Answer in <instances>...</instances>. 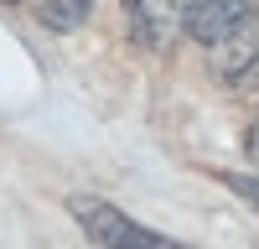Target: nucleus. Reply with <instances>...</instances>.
I'll return each mask as SVG.
<instances>
[{
    "label": "nucleus",
    "instance_id": "obj_1",
    "mask_svg": "<svg viewBox=\"0 0 259 249\" xmlns=\"http://www.w3.org/2000/svg\"><path fill=\"white\" fill-rule=\"evenodd\" d=\"M68 213L78 218L83 234H89L94 244H104V249H192L182 239H166V234H156V228L135 223L130 213H119V208L104 202V197H68Z\"/></svg>",
    "mask_w": 259,
    "mask_h": 249
},
{
    "label": "nucleus",
    "instance_id": "obj_2",
    "mask_svg": "<svg viewBox=\"0 0 259 249\" xmlns=\"http://www.w3.org/2000/svg\"><path fill=\"white\" fill-rule=\"evenodd\" d=\"M130 36L150 52H166L187 31V0H124Z\"/></svg>",
    "mask_w": 259,
    "mask_h": 249
},
{
    "label": "nucleus",
    "instance_id": "obj_3",
    "mask_svg": "<svg viewBox=\"0 0 259 249\" xmlns=\"http://www.w3.org/2000/svg\"><path fill=\"white\" fill-rule=\"evenodd\" d=\"M207 62H212V73H218L223 83H239L244 73L259 68V0H254V11L218 42V47H207Z\"/></svg>",
    "mask_w": 259,
    "mask_h": 249
},
{
    "label": "nucleus",
    "instance_id": "obj_4",
    "mask_svg": "<svg viewBox=\"0 0 259 249\" xmlns=\"http://www.w3.org/2000/svg\"><path fill=\"white\" fill-rule=\"evenodd\" d=\"M249 11H254V0H187V36L202 42V47H218Z\"/></svg>",
    "mask_w": 259,
    "mask_h": 249
},
{
    "label": "nucleus",
    "instance_id": "obj_5",
    "mask_svg": "<svg viewBox=\"0 0 259 249\" xmlns=\"http://www.w3.org/2000/svg\"><path fill=\"white\" fill-rule=\"evenodd\" d=\"M31 11H36V21L47 31H73V26L89 21L94 0H31Z\"/></svg>",
    "mask_w": 259,
    "mask_h": 249
},
{
    "label": "nucleus",
    "instance_id": "obj_6",
    "mask_svg": "<svg viewBox=\"0 0 259 249\" xmlns=\"http://www.w3.org/2000/svg\"><path fill=\"white\" fill-rule=\"evenodd\" d=\"M223 187L228 192H239L254 213H259V177H244V172H223Z\"/></svg>",
    "mask_w": 259,
    "mask_h": 249
},
{
    "label": "nucleus",
    "instance_id": "obj_7",
    "mask_svg": "<svg viewBox=\"0 0 259 249\" xmlns=\"http://www.w3.org/2000/svg\"><path fill=\"white\" fill-rule=\"evenodd\" d=\"M249 156H254V161H259V119H254V124H249Z\"/></svg>",
    "mask_w": 259,
    "mask_h": 249
}]
</instances>
